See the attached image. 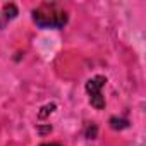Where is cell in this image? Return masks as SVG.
<instances>
[{
  "label": "cell",
  "instance_id": "7a4b0ae2",
  "mask_svg": "<svg viewBox=\"0 0 146 146\" xmlns=\"http://www.w3.org/2000/svg\"><path fill=\"white\" fill-rule=\"evenodd\" d=\"M105 83H107V78L105 76H95V78H91L86 83V93L90 95V102L98 110L105 108V96L102 93Z\"/></svg>",
  "mask_w": 146,
  "mask_h": 146
},
{
  "label": "cell",
  "instance_id": "6da1fadb",
  "mask_svg": "<svg viewBox=\"0 0 146 146\" xmlns=\"http://www.w3.org/2000/svg\"><path fill=\"white\" fill-rule=\"evenodd\" d=\"M33 21L40 26V28H64L67 24V12L55 2H46L41 4L40 7H36L33 11Z\"/></svg>",
  "mask_w": 146,
  "mask_h": 146
},
{
  "label": "cell",
  "instance_id": "ba28073f",
  "mask_svg": "<svg viewBox=\"0 0 146 146\" xmlns=\"http://www.w3.org/2000/svg\"><path fill=\"white\" fill-rule=\"evenodd\" d=\"M0 26H2V23H0Z\"/></svg>",
  "mask_w": 146,
  "mask_h": 146
},
{
  "label": "cell",
  "instance_id": "277c9868",
  "mask_svg": "<svg viewBox=\"0 0 146 146\" xmlns=\"http://www.w3.org/2000/svg\"><path fill=\"white\" fill-rule=\"evenodd\" d=\"M110 125H112L113 129H124V127H127V120H125V119L112 117V119H110Z\"/></svg>",
  "mask_w": 146,
  "mask_h": 146
},
{
  "label": "cell",
  "instance_id": "3957f363",
  "mask_svg": "<svg viewBox=\"0 0 146 146\" xmlns=\"http://www.w3.org/2000/svg\"><path fill=\"white\" fill-rule=\"evenodd\" d=\"M17 16V7L14 4H5L4 5V19L5 21H11Z\"/></svg>",
  "mask_w": 146,
  "mask_h": 146
},
{
  "label": "cell",
  "instance_id": "52a82bcc",
  "mask_svg": "<svg viewBox=\"0 0 146 146\" xmlns=\"http://www.w3.org/2000/svg\"><path fill=\"white\" fill-rule=\"evenodd\" d=\"M41 146H60V144H57V143H46V144H41Z\"/></svg>",
  "mask_w": 146,
  "mask_h": 146
},
{
  "label": "cell",
  "instance_id": "5b68a950",
  "mask_svg": "<svg viewBox=\"0 0 146 146\" xmlns=\"http://www.w3.org/2000/svg\"><path fill=\"white\" fill-rule=\"evenodd\" d=\"M53 108H55V105H53V103H52V105H46V107H43V108H41L43 112H40V115H38V117H40V119H45L48 113H52V112H53Z\"/></svg>",
  "mask_w": 146,
  "mask_h": 146
},
{
  "label": "cell",
  "instance_id": "8992f818",
  "mask_svg": "<svg viewBox=\"0 0 146 146\" xmlns=\"http://www.w3.org/2000/svg\"><path fill=\"white\" fill-rule=\"evenodd\" d=\"M86 136H88L90 139H93V137L96 136V125H95V124H90V125H88V129H86Z\"/></svg>",
  "mask_w": 146,
  "mask_h": 146
}]
</instances>
